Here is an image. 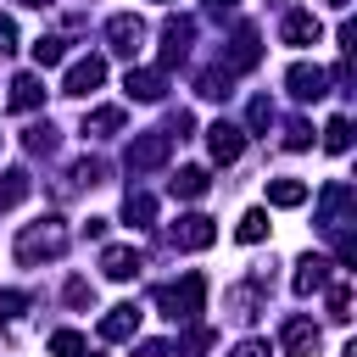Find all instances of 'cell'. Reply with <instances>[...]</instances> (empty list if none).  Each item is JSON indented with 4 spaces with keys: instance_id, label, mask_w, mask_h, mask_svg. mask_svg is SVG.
Wrapping results in <instances>:
<instances>
[{
    "instance_id": "6da1fadb",
    "label": "cell",
    "mask_w": 357,
    "mask_h": 357,
    "mask_svg": "<svg viewBox=\"0 0 357 357\" xmlns=\"http://www.w3.org/2000/svg\"><path fill=\"white\" fill-rule=\"evenodd\" d=\"M61 251H67V223H61V218H39V223H22V234H17V262H22V268L56 262Z\"/></svg>"
},
{
    "instance_id": "7a4b0ae2",
    "label": "cell",
    "mask_w": 357,
    "mask_h": 357,
    "mask_svg": "<svg viewBox=\"0 0 357 357\" xmlns=\"http://www.w3.org/2000/svg\"><path fill=\"white\" fill-rule=\"evenodd\" d=\"M156 307H162L173 324H195V312L206 307V279H201V273H184L178 284H162V290H156Z\"/></svg>"
},
{
    "instance_id": "3957f363",
    "label": "cell",
    "mask_w": 357,
    "mask_h": 357,
    "mask_svg": "<svg viewBox=\"0 0 357 357\" xmlns=\"http://www.w3.org/2000/svg\"><path fill=\"white\" fill-rule=\"evenodd\" d=\"M173 156V134L167 128H151V134H134L128 139V151H123V162H128V173H156L162 162Z\"/></svg>"
},
{
    "instance_id": "277c9868",
    "label": "cell",
    "mask_w": 357,
    "mask_h": 357,
    "mask_svg": "<svg viewBox=\"0 0 357 357\" xmlns=\"http://www.w3.org/2000/svg\"><path fill=\"white\" fill-rule=\"evenodd\" d=\"M351 201H357V195H351V184H346V178H329V184H324V195H318V229H324V234H340V229H346Z\"/></svg>"
},
{
    "instance_id": "5b68a950",
    "label": "cell",
    "mask_w": 357,
    "mask_h": 357,
    "mask_svg": "<svg viewBox=\"0 0 357 357\" xmlns=\"http://www.w3.org/2000/svg\"><path fill=\"white\" fill-rule=\"evenodd\" d=\"M212 240H218V223H212L206 212H184V218L167 229V245H173V251H206Z\"/></svg>"
},
{
    "instance_id": "8992f818",
    "label": "cell",
    "mask_w": 357,
    "mask_h": 357,
    "mask_svg": "<svg viewBox=\"0 0 357 357\" xmlns=\"http://www.w3.org/2000/svg\"><path fill=\"white\" fill-rule=\"evenodd\" d=\"M190 39H195V22H190V17H167V22H162V73L190 56Z\"/></svg>"
},
{
    "instance_id": "52a82bcc",
    "label": "cell",
    "mask_w": 357,
    "mask_h": 357,
    "mask_svg": "<svg viewBox=\"0 0 357 357\" xmlns=\"http://www.w3.org/2000/svg\"><path fill=\"white\" fill-rule=\"evenodd\" d=\"M284 89H290L296 100H324V95H329V73L312 67V61H296V67L284 73Z\"/></svg>"
},
{
    "instance_id": "ba28073f",
    "label": "cell",
    "mask_w": 357,
    "mask_h": 357,
    "mask_svg": "<svg viewBox=\"0 0 357 357\" xmlns=\"http://www.w3.org/2000/svg\"><path fill=\"white\" fill-rule=\"evenodd\" d=\"M106 84V61L100 56H78L73 67H67V78H61V95H89V89H100Z\"/></svg>"
},
{
    "instance_id": "9c48e42d",
    "label": "cell",
    "mask_w": 357,
    "mask_h": 357,
    "mask_svg": "<svg viewBox=\"0 0 357 357\" xmlns=\"http://www.w3.org/2000/svg\"><path fill=\"white\" fill-rule=\"evenodd\" d=\"M106 39H112V50H117V56H134V50L145 45V22H139L134 11H117V17L106 22Z\"/></svg>"
},
{
    "instance_id": "30bf717a",
    "label": "cell",
    "mask_w": 357,
    "mask_h": 357,
    "mask_svg": "<svg viewBox=\"0 0 357 357\" xmlns=\"http://www.w3.org/2000/svg\"><path fill=\"white\" fill-rule=\"evenodd\" d=\"M123 89H128V100H162L167 95V73L162 67H128V78H123Z\"/></svg>"
},
{
    "instance_id": "8fae6325",
    "label": "cell",
    "mask_w": 357,
    "mask_h": 357,
    "mask_svg": "<svg viewBox=\"0 0 357 357\" xmlns=\"http://www.w3.org/2000/svg\"><path fill=\"white\" fill-rule=\"evenodd\" d=\"M206 151H212V162H240V151H245V128H234V123H212L206 128Z\"/></svg>"
},
{
    "instance_id": "7c38bea8",
    "label": "cell",
    "mask_w": 357,
    "mask_h": 357,
    "mask_svg": "<svg viewBox=\"0 0 357 357\" xmlns=\"http://www.w3.org/2000/svg\"><path fill=\"white\" fill-rule=\"evenodd\" d=\"M262 61V39H257V28H240L234 39H229V56H223V67L229 73H251Z\"/></svg>"
},
{
    "instance_id": "4fadbf2b",
    "label": "cell",
    "mask_w": 357,
    "mask_h": 357,
    "mask_svg": "<svg viewBox=\"0 0 357 357\" xmlns=\"http://www.w3.org/2000/svg\"><path fill=\"white\" fill-rule=\"evenodd\" d=\"M279 346H284L290 357H312V351H318V324H312V318H284Z\"/></svg>"
},
{
    "instance_id": "5bb4252c",
    "label": "cell",
    "mask_w": 357,
    "mask_h": 357,
    "mask_svg": "<svg viewBox=\"0 0 357 357\" xmlns=\"http://www.w3.org/2000/svg\"><path fill=\"white\" fill-rule=\"evenodd\" d=\"M100 273H106L112 284H128V279L139 273V251H134V245H106V251H100Z\"/></svg>"
},
{
    "instance_id": "9a60e30c",
    "label": "cell",
    "mask_w": 357,
    "mask_h": 357,
    "mask_svg": "<svg viewBox=\"0 0 357 357\" xmlns=\"http://www.w3.org/2000/svg\"><path fill=\"white\" fill-rule=\"evenodd\" d=\"M134 335H139V307L134 301H117L100 318V340H134Z\"/></svg>"
},
{
    "instance_id": "2e32d148",
    "label": "cell",
    "mask_w": 357,
    "mask_h": 357,
    "mask_svg": "<svg viewBox=\"0 0 357 357\" xmlns=\"http://www.w3.org/2000/svg\"><path fill=\"white\" fill-rule=\"evenodd\" d=\"M279 33H284V45H318V39H324V22H318L312 11H290V17L279 22Z\"/></svg>"
},
{
    "instance_id": "e0dca14e",
    "label": "cell",
    "mask_w": 357,
    "mask_h": 357,
    "mask_svg": "<svg viewBox=\"0 0 357 357\" xmlns=\"http://www.w3.org/2000/svg\"><path fill=\"white\" fill-rule=\"evenodd\" d=\"M329 268H335L329 257H301V262H296V296L324 290V284H329Z\"/></svg>"
},
{
    "instance_id": "ac0fdd59",
    "label": "cell",
    "mask_w": 357,
    "mask_h": 357,
    "mask_svg": "<svg viewBox=\"0 0 357 357\" xmlns=\"http://www.w3.org/2000/svg\"><path fill=\"white\" fill-rule=\"evenodd\" d=\"M262 290H268V284H257V279H251V284H240V290H229V307H234L229 318H240V324H251V318L262 312Z\"/></svg>"
},
{
    "instance_id": "d6986e66",
    "label": "cell",
    "mask_w": 357,
    "mask_h": 357,
    "mask_svg": "<svg viewBox=\"0 0 357 357\" xmlns=\"http://www.w3.org/2000/svg\"><path fill=\"white\" fill-rule=\"evenodd\" d=\"M39 100H45V84H39L33 73H17V78H11V112H33Z\"/></svg>"
},
{
    "instance_id": "ffe728a7",
    "label": "cell",
    "mask_w": 357,
    "mask_h": 357,
    "mask_svg": "<svg viewBox=\"0 0 357 357\" xmlns=\"http://www.w3.org/2000/svg\"><path fill=\"white\" fill-rule=\"evenodd\" d=\"M123 223L151 229V223H156V201H151L145 190H128V195H123Z\"/></svg>"
},
{
    "instance_id": "44dd1931",
    "label": "cell",
    "mask_w": 357,
    "mask_h": 357,
    "mask_svg": "<svg viewBox=\"0 0 357 357\" xmlns=\"http://www.w3.org/2000/svg\"><path fill=\"white\" fill-rule=\"evenodd\" d=\"M229 84H234V73L218 61V67H206V73L195 78V95H201V100H223V95H229Z\"/></svg>"
},
{
    "instance_id": "7402d4cb",
    "label": "cell",
    "mask_w": 357,
    "mask_h": 357,
    "mask_svg": "<svg viewBox=\"0 0 357 357\" xmlns=\"http://www.w3.org/2000/svg\"><path fill=\"white\" fill-rule=\"evenodd\" d=\"M123 128V106H95L89 117H84V134L89 139H106V134H117Z\"/></svg>"
},
{
    "instance_id": "603a6c76",
    "label": "cell",
    "mask_w": 357,
    "mask_h": 357,
    "mask_svg": "<svg viewBox=\"0 0 357 357\" xmlns=\"http://www.w3.org/2000/svg\"><path fill=\"white\" fill-rule=\"evenodd\" d=\"M206 190H212L206 167H178V178H173V195H178V201H201Z\"/></svg>"
},
{
    "instance_id": "cb8c5ba5",
    "label": "cell",
    "mask_w": 357,
    "mask_h": 357,
    "mask_svg": "<svg viewBox=\"0 0 357 357\" xmlns=\"http://www.w3.org/2000/svg\"><path fill=\"white\" fill-rule=\"evenodd\" d=\"M301 201H307L301 178H268V206H301Z\"/></svg>"
},
{
    "instance_id": "d4e9b609",
    "label": "cell",
    "mask_w": 357,
    "mask_h": 357,
    "mask_svg": "<svg viewBox=\"0 0 357 357\" xmlns=\"http://www.w3.org/2000/svg\"><path fill=\"white\" fill-rule=\"evenodd\" d=\"M324 151L329 156H346L351 151V117H329L324 123Z\"/></svg>"
},
{
    "instance_id": "484cf974",
    "label": "cell",
    "mask_w": 357,
    "mask_h": 357,
    "mask_svg": "<svg viewBox=\"0 0 357 357\" xmlns=\"http://www.w3.org/2000/svg\"><path fill=\"white\" fill-rule=\"evenodd\" d=\"M61 56H67V39H61V33H39V39H33V61H39V67H56Z\"/></svg>"
},
{
    "instance_id": "4316f807",
    "label": "cell",
    "mask_w": 357,
    "mask_h": 357,
    "mask_svg": "<svg viewBox=\"0 0 357 357\" xmlns=\"http://www.w3.org/2000/svg\"><path fill=\"white\" fill-rule=\"evenodd\" d=\"M28 190H33V184H28V173H22V167L0 173V206H17V201H22Z\"/></svg>"
},
{
    "instance_id": "83f0119b",
    "label": "cell",
    "mask_w": 357,
    "mask_h": 357,
    "mask_svg": "<svg viewBox=\"0 0 357 357\" xmlns=\"http://www.w3.org/2000/svg\"><path fill=\"white\" fill-rule=\"evenodd\" d=\"M245 128H251V134H268V128H273V100H268V95H257V100L245 106Z\"/></svg>"
},
{
    "instance_id": "f1b7e54d",
    "label": "cell",
    "mask_w": 357,
    "mask_h": 357,
    "mask_svg": "<svg viewBox=\"0 0 357 357\" xmlns=\"http://www.w3.org/2000/svg\"><path fill=\"white\" fill-rule=\"evenodd\" d=\"M73 184H78V190H95V184H106V162H100V156H84V162L73 167Z\"/></svg>"
},
{
    "instance_id": "f546056e",
    "label": "cell",
    "mask_w": 357,
    "mask_h": 357,
    "mask_svg": "<svg viewBox=\"0 0 357 357\" xmlns=\"http://www.w3.org/2000/svg\"><path fill=\"white\" fill-rule=\"evenodd\" d=\"M22 145H28L33 156H50V151H56V128H50V123H33V128L22 134Z\"/></svg>"
},
{
    "instance_id": "4dcf8cb0",
    "label": "cell",
    "mask_w": 357,
    "mask_h": 357,
    "mask_svg": "<svg viewBox=\"0 0 357 357\" xmlns=\"http://www.w3.org/2000/svg\"><path fill=\"white\" fill-rule=\"evenodd\" d=\"M234 234H240V240H245V245H257V240H262V234H268V212H262V206H251V212H245V218H240V229H234Z\"/></svg>"
},
{
    "instance_id": "1f68e13d",
    "label": "cell",
    "mask_w": 357,
    "mask_h": 357,
    "mask_svg": "<svg viewBox=\"0 0 357 357\" xmlns=\"http://www.w3.org/2000/svg\"><path fill=\"white\" fill-rule=\"evenodd\" d=\"M329 318H335V324H346V318H351V284H346V279H335V284H329Z\"/></svg>"
},
{
    "instance_id": "d6a6232c",
    "label": "cell",
    "mask_w": 357,
    "mask_h": 357,
    "mask_svg": "<svg viewBox=\"0 0 357 357\" xmlns=\"http://www.w3.org/2000/svg\"><path fill=\"white\" fill-rule=\"evenodd\" d=\"M307 145H312V123L307 117H290L284 123V151H307Z\"/></svg>"
},
{
    "instance_id": "836d02e7",
    "label": "cell",
    "mask_w": 357,
    "mask_h": 357,
    "mask_svg": "<svg viewBox=\"0 0 357 357\" xmlns=\"http://www.w3.org/2000/svg\"><path fill=\"white\" fill-rule=\"evenodd\" d=\"M50 351H56V357H78V351H84V335H78V329H56V335H50Z\"/></svg>"
},
{
    "instance_id": "e575fe53",
    "label": "cell",
    "mask_w": 357,
    "mask_h": 357,
    "mask_svg": "<svg viewBox=\"0 0 357 357\" xmlns=\"http://www.w3.org/2000/svg\"><path fill=\"white\" fill-rule=\"evenodd\" d=\"M61 296H67V307H89V301H95V284H89V279H67Z\"/></svg>"
},
{
    "instance_id": "d590c367",
    "label": "cell",
    "mask_w": 357,
    "mask_h": 357,
    "mask_svg": "<svg viewBox=\"0 0 357 357\" xmlns=\"http://www.w3.org/2000/svg\"><path fill=\"white\" fill-rule=\"evenodd\" d=\"M22 307H28V296H22V290H0V324L22 318Z\"/></svg>"
},
{
    "instance_id": "8d00e7d4",
    "label": "cell",
    "mask_w": 357,
    "mask_h": 357,
    "mask_svg": "<svg viewBox=\"0 0 357 357\" xmlns=\"http://www.w3.org/2000/svg\"><path fill=\"white\" fill-rule=\"evenodd\" d=\"M11 50H17V22L0 17V56H11Z\"/></svg>"
},
{
    "instance_id": "74e56055",
    "label": "cell",
    "mask_w": 357,
    "mask_h": 357,
    "mask_svg": "<svg viewBox=\"0 0 357 357\" xmlns=\"http://www.w3.org/2000/svg\"><path fill=\"white\" fill-rule=\"evenodd\" d=\"M206 346H212V329H190L184 335V351H206Z\"/></svg>"
},
{
    "instance_id": "f35d334b",
    "label": "cell",
    "mask_w": 357,
    "mask_h": 357,
    "mask_svg": "<svg viewBox=\"0 0 357 357\" xmlns=\"http://www.w3.org/2000/svg\"><path fill=\"white\" fill-rule=\"evenodd\" d=\"M134 357H173V351H167V340H139Z\"/></svg>"
},
{
    "instance_id": "ab89813d",
    "label": "cell",
    "mask_w": 357,
    "mask_h": 357,
    "mask_svg": "<svg viewBox=\"0 0 357 357\" xmlns=\"http://www.w3.org/2000/svg\"><path fill=\"white\" fill-rule=\"evenodd\" d=\"M229 357H268V346H262V340H240Z\"/></svg>"
},
{
    "instance_id": "60d3db41",
    "label": "cell",
    "mask_w": 357,
    "mask_h": 357,
    "mask_svg": "<svg viewBox=\"0 0 357 357\" xmlns=\"http://www.w3.org/2000/svg\"><path fill=\"white\" fill-rule=\"evenodd\" d=\"M206 6H212V11H229V6H234V0H206Z\"/></svg>"
},
{
    "instance_id": "b9f144b4",
    "label": "cell",
    "mask_w": 357,
    "mask_h": 357,
    "mask_svg": "<svg viewBox=\"0 0 357 357\" xmlns=\"http://www.w3.org/2000/svg\"><path fill=\"white\" fill-rule=\"evenodd\" d=\"M329 6H335V11H346V6H351V0H329Z\"/></svg>"
},
{
    "instance_id": "7bdbcfd3",
    "label": "cell",
    "mask_w": 357,
    "mask_h": 357,
    "mask_svg": "<svg viewBox=\"0 0 357 357\" xmlns=\"http://www.w3.org/2000/svg\"><path fill=\"white\" fill-rule=\"evenodd\" d=\"M17 6H50V0H17Z\"/></svg>"
},
{
    "instance_id": "ee69618b",
    "label": "cell",
    "mask_w": 357,
    "mask_h": 357,
    "mask_svg": "<svg viewBox=\"0 0 357 357\" xmlns=\"http://www.w3.org/2000/svg\"><path fill=\"white\" fill-rule=\"evenodd\" d=\"M162 6H167V0H162Z\"/></svg>"
}]
</instances>
